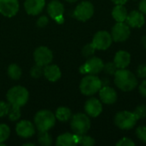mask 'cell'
<instances>
[{"instance_id":"obj_1","label":"cell","mask_w":146,"mask_h":146,"mask_svg":"<svg viewBox=\"0 0 146 146\" xmlns=\"http://www.w3.org/2000/svg\"><path fill=\"white\" fill-rule=\"evenodd\" d=\"M115 75V84L123 92H130L138 85L136 76L129 70L125 68L117 69Z\"/></svg>"},{"instance_id":"obj_2","label":"cell","mask_w":146,"mask_h":146,"mask_svg":"<svg viewBox=\"0 0 146 146\" xmlns=\"http://www.w3.org/2000/svg\"><path fill=\"white\" fill-rule=\"evenodd\" d=\"M28 91L21 86H16L10 88L7 92V100L10 105L22 107L28 101Z\"/></svg>"},{"instance_id":"obj_3","label":"cell","mask_w":146,"mask_h":146,"mask_svg":"<svg viewBox=\"0 0 146 146\" xmlns=\"http://www.w3.org/2000/svg\"><path fill=\"white\" fill-rule=\"evenodd\" d=\"M56 115L50 110H40L34 116V123L38 132L49 131L56 123Z\"/></svg>"},{"instance_id":"obj_4","label":"cell","mask_w":146,"mask_h":146,"mask_svg":"<svg viewBox=\"0 0 146 146\" xmlns=\"http://www.w3.org/2000/svg\"><path fill=\"white\" fill-rule=\"evenodd\" d=\"M102 87V81L94 74H89L84 77L80 85V89L82 94L86 96H92L98 92Z\"/></svg>"},{"instance_id":"obj_5","label":"cell","mask_w":146,"mask_h":146,"mask_svg":"<svg viewBox=\"0 0 146 146\" xmlns=\"http://www.w3.org/2000/svg\"><path fill=\"white\" fill-rule=\"evenodd\" d=\"M71 128L75 134L83 135L88 132L91 127V121L89 117L82 113L74 115L71 119Z\"/></svg>"},{"instance_id":"obj_6","label":"cell","mask_w":146,"mask_h":146,"mask_svg":"<svg viewBox=\"0 0 146 146\" xmlns=\"http://www.w3.org/2000/svg\"><path fill=\"white\" fill-rule=\"evenodd\" d=\"M137 121L134 114L130 111H120L115 116V124L117 127L122 130H129L133 128Z\"/></svg>"},{"instance_id":"obj_7","label":"cell","mask_w":146,"mask_h":146,"mask_svg":"<svg viewBox=\"0 0 146 146\" xmlns=\"http://www.w3.org/2000/svg\"><path fill=\"white\" fill-rule=\"evenodd\" d=\"M94 13V7L90 2L85 1L77 5L74 11V16L81 21H86L89 20Z\"/></svg>"},{"instance_id":"obj_8","label":"cell","mask_w":146,"mask_h":146,"mask_svg":"<svg viewBox=\"0 0 146 146\" xmlns=\"http://www.w3.org/2000/svg\"><path fill=\"white\" fill-rule=\"evenodd\" d=\"M130 36V28L129 26L125 22H117L112 27L111 37L112 39L115 42H123L126 41Z\"/></svg>"},{"instance_id":"obj_9","label":"cell","mask_w":146,"mask_h":146,"mask_svg":"<svg viewBox=\"0 0 146 146\" xmlns=\"http://www.w3.org/2000/svg\"><path fill=\"white\" fill-rule=\"evenodd\" d=\"M104 63L98 57H91L88 59L84 65L80 67L81 74H97L104 69Z\"/></svg>"},{"instance_id":"obj_10","label":"cell","mask_w":146,"mask_h":146,"mask_svg":"<svg viewBox=\"0 0 146 146\" xmlns=\"http://www.w3.org/2000/svg\"><path fill=\"white\" fill-rule=\"evenodd\" d=\"M33 57L36 64L44 67L52 62L53 54L49 48L45 46H40L34 50Z\"/></svg>"},{"instance_id":"obj_11","label":"cell","mask_w":146,"mask_h":146,"mask_svg":"<svg viewBox=\"0 0 146 146\" xmlns=\"http://www.w3.org/2000/svg\"><path fill=\"white\" fill-rule=\"evenodd\" d=\"M112 41L113 39L111 34H110L106 31H99L94 35L92 39V44L96 49L104 50L111 45Z\"/></svg>"},{"instance_id":"obj_12","label":"cell","mask_w":146,"mask_h":146,"mask_svg":"<svg viewBox=\"0 0 146 146\" xmlns=\"http://www.w3.org/2000/svg\"><path fill=\"white\" fill-rule=\"evenodd\" d=\"M47 12L49 15L56 21L58 23L62 22V15L64 13V6L58 0L51 1L47 6Z\"/></svg>"},{"instance_id":"obj_13","label":"cell","mask_w":146,"mask_h":146,"mask_svg":"<svg viewBox=\"0 0 146 146\" xmlns=\"http://www.w3.org/2000/svg\"><path fill=\"white\" fill-rule=\"evenodd\" d=\"M19 10L18 0H0V13L6 17H12Z\"/></svg>"},{"instance_id":"obj_14","label":"cell","mask_w":146,"mask_h":146,"mask_svg":"<svg viewBox=\"0 0 146 146\" xmlns=\"http://www.w3.org/2000/svg\"><path fill=\"white\" fill-rule=\"evenodd\" d=\"M15 131L18 136L24 138V139L31 138L35 133V128H34L33 124L31 121H26V120L21 121L16 125Z\"/></svg>"},{"instance_id":"obj_15","label":"cell","mask_w":146,"mask_h":146,"mask_svg":"<svg viewBox=\"0 0 146 146\" xmlns=\"http://www.w3.org/2000/svg\"><path fill=\"white\" fill-rule=\"evenodd\" d=\"M85 110L86 114L92 117L98 116L103 110V106L101 102L97 98H90L85 104Z\"/></svg>"},{"instance_id":"obj_16","label":"cell","mask_w":146,"mask_h":146,"mask_svg":"<svg viewBox=\"0 0 146 146\" xmlns=\"http://www.w3.org/2000/svg\"><path fill=\"white\" fill-rule=\"evenodd\" d=\"M45 5V0H26L24 7L27 14L37 15L40 14Z\"/></svg>"},{"instance_id":"obj_17","label":"cell","mask_w":146,"mask_h":146,"mask_svg":"<svg viewBox=\"0 0 146 146\" xmlns=\"http://www.w3.org/2000/svg\"><path fill=\"white\" fill-rule=\"evenodd\" d=\"M99 97L101 101L105 104H112L117 100V93L110 86L101 87L99 90Z\"/></svg>"},{"instance_id":"obj_18","label":"cell","mask_w":146,"mask_h":146,"mask_svg":"<svg viewBox=\"0 0 146 146\" xmlns=\"http://www.w3.org/2000/svg\"><path fill=\"white\" fill-rule=\"evenodd\" d=\"M127 24L132 27H141L145 24V16L142 12L133 10L127 14L126 19Z\"/></svg>"},{"instance_id":"obj_19","label":"cell","mask_w":146,"mask_h":146,"mask_svg":"<svg viewBox=\"0 0 146 146\" xmlns=\"http://www.w3.org/2000/svg\"><path fill=\"white\" fill-rule=\"evenodd\" d=\"M44 75L48 80L51 82H55L61 78L62 73L58 66L55 64L52 65L48 64L44 67Z\"/></svg>"},{"instance_id":"obj_20","label":"cell","mask_w":146,"mask_h":146,"mask_svg":"<svg viewBox=\"0 0 146 146\" xmlns=\"http://www.w3.org/2000/svg\"><path fill=\"white\" fill-rule=\"evenodd\" d=\"M131 62V56L128 52L125 50L118 51L114 58V63L118 69L126 68Z\"/></svg>"},{"instance_id":"obj_21","label":"cell","mask_w":146,"mask_h":146,"mask_svg":"<svg viewBox=\"0 0 146 146\" xmlns=\"http://www.w3.org/2000/svg\"><path fill=\"white\" fill-rule=\"evenodd\" d=\"M78 145V136L77 134L72 133H63L60 135L56 139L57 146H72Z\"/></svg>"},{"instance_id":"obj_22","label":"cell","mask_w":146,"mask_h":146,"mask_svg":"<svg viewBox=\"0 0 146 146\" xmlns=\"http://www.w3.org/2000/svg\"><path fill=\"white\" fill-rule=\"evenodd\" d=\"M112 16L117 22H124L126 21L127 16V9L124 5L117 4L112 10Z\"/></svg>"},{"instance_id":"obj_23","label":"cell","mask_w":146,"mask_h":146,"mask_svg":"<svg viewBox=\"0 0 146 146\" xmlns=\"http://www.w3.org/2000/svg\"><path fill=\"white\" fill-rule=\"evenodd\" d=\"M55 115L56 118L60 121H68L72 116V112L68 108L60 107L56 110Z\"/></svg>"},{"instance_id":"obj_24","label":"cell","mask_w":146,"mask_h":146,"mask_svg":"<svg viewBox=\"0 0 146 146\" xmlns=\"http://www.w3.org/2000/svg\"><path fill=\"white\" fill-rule=\"evenodd\" d=\"M7 73H8L9 77L11 80H19L21 78V68L17 64H15V63L10 64L9 66Z\"/></svg>"},{"instance_id":"obj_25","label":"cell","mask_w":146,"mask_h":146,"mask_svg":"<svg viewBox=\"0 0 146 146\" xmlns=\"http://www.w3.org/2000/svg\"><path fill=\"white\" fill-rule=\"evenodd\" d=\"M38 144L43 146H50L52 144V138L48 133V131L45 132H39L38 138Z\"/></svg>"},{"instance_id":"obj_26","label":"cell","mask_w":146,"mask_h":146,"mask_svg":"<svg viewBox=\"0 0 146 146\" xmlns=\"http://www.w3.org/2000/svg\"><path fill=\"white\" fill-rule=\"evenodd\" d=\"M8 116H9V120L12 121H17L21 117L20 107L14 106V105H10V109H9V111L8 113Z\"/></svg>"},{"instance_id":"obj_27","label":"cell","mask_w":146,"mask_h":146,"mask_svg":"<svg viewBox=\"0 0 146 146\" xmlns=\"http://www.w3.org/2000/svg\"><path fill=\"white\" fill-rule=\"evenodd\" d=\"M10 134L9 127L5 124H0V143H4Z\"/></svg>"},{"instance_id":"obj_28","label":"cell","mask_w":146,"mask_h":146,"mask_svg":"<svg viewBox=\"0 0 146 146\" xmlns=\"http://www.w3.org/2000/svg\"><path fill=\"white\" fill-rule=\"evenodd\" d=\"M78 144L82 145L84 146H92L95 145V140L89 136H85L83 135H78Z\"/></svg>"},{"instance_id":"obj_29","label":"cell","mask_w":146,"mask_h":146,"mask_svg":"<svg viewBox=\"0 0 146 146\" xmlns=\"http://www.w3.org/2000/svg\"><path fill=\"white\" fill-rule=\"evenodd\" d=\"M30 74H31V76L33 78L38 79V78H40L44 74V67L40 66L38 64H36L35 66H33L31 68Z\"/></svg>"},{"instance_id":"obj_30","label":"cell","mask_w":146,"mask_h":146,"mask_svg":"<svg viewBox=\"0 0 146 146\" xmlns=\"http://www.w3.org/2000/svg\"><path fill=\"white\" fill-rule=\"evenodd\" d=\"M133 114H134L135 117L137 118V120L146 117V105H145V104L139 105L135 109Z\"/></svg>"},{"instance_id":"obj_31","label":"cell","mask_w":146,"mask_h":146,"mask_svg":"<svg viewBox=\"0 0 146 146\" xmlns=\"http://www.w3.org/2000/svg\"><path fill=\"white\" fill-rule=\"evenodd\" d=\"M95 50H96V48L94 47V45L92 44V43L87 44L82 49V55L84 56H86V57H90V56H92L94 54Z\"/></svg>"},{"instance_id":"obj_32","label":"cell","mask_w":146,"mask_h":146,"mask_svg":"<svg viewBox=\"0 0 146 146\" xmlns=\"http://www.w3.org/2000/svg\"><path fill=\"white\" fill-rule=\"evenodd\" d=\"M117 67L115 66V64L114 62H108L106 64H104V72L110 75H112V74H115L116 70H117Z\"/></svg>"},{"instance_id":"obj_33","label":"cell","mask_w":146,"mask_h":146,"mask_svg":"<svg viewBox=\"0 0 146 146\" xmlns=\"http://www.w3.org/2000/svg\"><path fill=\"white\" fill-rule=\"evenodd\" d=\"M10 109V104L9 103H5L0 101V117H3L8 115Z\"/></svg>"},{"instance_id":"obj_34","label":"cell","mask_w":146,"mask_h":146,"mask_svg":"<svg viewBox=\"0 0 146 146\" xmlns=\"http://www.w3.org/2000/svg\"><path fill=\"white\" fill-rule=\"evenodd\" d=\"M136 135L141 141L146 143V127H139L136 129Z\"/></svg>"},{"instance_id":"obj_35","label":"cell","mask_w":146,"mask_h":146,"mask_svg":"<svg viewBox=\"0 0 146 146\" xmlns=\"http://www.w3.org/2000/svg\"><path fill=\"white\" fill-rule=\"evenodd\" d=\"M134 142L128 138H123L116 143V146H134Z\"/></svg>"},{"instance_id":"obj_36","label":"cell","mask_w":146,"mask_h":146,"mask_svg":"<svg viewBox=\"0 0 146 146\" xmlns=\"http://www.w3.org/2000/svg\"><path fill=\"white\" fill-rule=\"evenodd\" d=\"M137 74L139 78H146V64H141L138 67Z\"/></svg>"},{"instance_id":"obj_37","label":"cell","mask_w":146,"mask_h":146,"mask_svg":"<svg viewBox=\"0 0 146 146\" xmlns=\"http://www.w3.org/2000/svg\"><path fill=\"white\" fill-rule=\"evenodd\" d=\"M49 23V19L47 16L45 15H42L40 16L38 21H37V26L38 27H44L47 24Z\"/></svg>"},{"instance_id":"obj_38","label":"cell","mask_w":146,"mask_h":146,"mask_svg":"<svg viewBox=\"0 0 146 146\" xmlns=\"http://www.w3.org/2000/svg\"><path fill=\"white\" fill-rule=\"evenodd\" d=\"M139 92H140L144 97H146V80H145L141 83V85H140V86H139Z\"/></svg>"},{"instance_id":"obj_39","label":"cell","mask_w":146,"mask_h":146,"mask_svg":"<svg viewBox=\"0 0 146 146\" xmlns=\"http://www.w3.org/2000/svg\"><path fill=\"white\" fill-rule=\"evenodd\" d=\"M139 10L140 12H142L143 14L146 15V0H141L139 5Z\"/></svg>"},{"instance_id":"obj_40","label":"cell","mask_w":146,"mask_h":146,"mask_svg":"<svg viewBox=\"0 0 146 146\" xmlns=\"http://www.w3.org/2000/svg\"><path fill=\"white\" fill-rule=\"evenodd\" d=\"M113 1V3H115L116 5L117 4H121V5H124L128 0H112Z\"/></svg>"},{"instance_id":"obj_41","label":"cell","mask_w":146,"mask_h":146,"mask_svg":"<svg viewBox=\"0 0 146 146\" xmlns=\"http://www.w3.org/2000/svg\"><path fill=\"white\" fill-rule=\"evenodd\" d=\"M142 42H143V44L145 45V47L146 48V36H145L142 39Z\"/></svg>"},{"instance_id":"obj_42","label":"cell","mask_w":146,"mask_h":146,"mask_svg":"<svg viewBox=\"0 0 146 146\" xmlns=\"http://www.w3.org/2000/svg\"><path fill=\"white\" fill-rule=\"evenodd\" d=\"M23 145H24V146H29V145L34 146V144H30V143H27V144H24Z\"/></svg>"},{"instance_id":"obj_43","label":"cell","mask_w":146,"mask_h":146,"mask_svg":"<svg viewBox=\"0 0 146 146\" xmlns=\"http://www.w3.org/2000/svg\"><path fill=\"white\" fill-rule=\"evenodd\" d=\"M67 2H68V3H74V2H76L77 0H66Z\"/></svg>"}]
</instances>
